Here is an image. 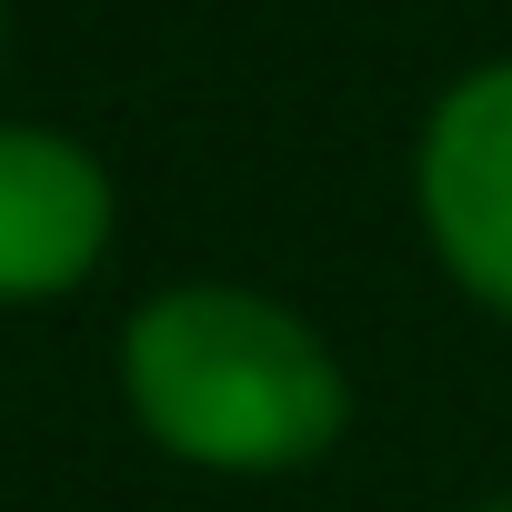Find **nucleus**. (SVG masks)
Masks as SVG:
<instances>
[{
  "label": "nucleus",
  "mask_w": 512,
  "mask_h": 512,
  "mask_svg": "<svg viewBox=\"0 0 512 512\" xmlns=\"http://www.w3.org/2000/svg\"><path fill=\"white\" fill-rule=\"evenodd\" d=\"M131 402L191 462H302L342 422V382L302 322L251 292H171L131 322Z\"/></svg>",
  "instance_id": "1"
},
{
  "label": "nucleus",
  "mask_w": 512,
  "mask_h": 512,
  "mask_svg": "<svg viewBox=\"0 0 512 512\" xmlns=\"http://www.w3.org/2000/svg\"><path fill=\"white\" fill-rule=\"evenodd\" d=\"M422 201L442 231V262L512 312V71H482L442 101L422 151Z\"/></svg>",
  "instance_id": "2"
},
{
  "label": "nucleus",
  "mask_w": 512,
  "mask_h": 512,
  "mask_svg": "<svg viewBox=\"0 0 512 512\" xmlns=\"http://www.w3.org/2000/svg\"><path fill=\"white\" fill-rule=\"evenodd\" d=\"M111 231L101 171L51 131H0V292H61Z\"/></svg>",
  "instance_id": "3"
}]
</instances>
